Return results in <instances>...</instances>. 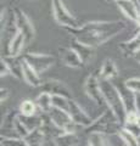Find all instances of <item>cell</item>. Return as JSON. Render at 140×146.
Instances as JSON below:
<instances>
[{"label": "cell", "mask_w": 140, "mask_h": 146, "mask_svg": "<svg viewBox=\"0 0 140 146\" xmlns=\"http://www.w3.org/2000/svg\"><path fill=\"white\" fill-rule=\"evenodd\" d=\"M107 1H111V3H117L118 0H107Z\"/></svg>", "instance_id": "74e56055"}, {"label": "cell", "mask_w": 140, "mask_h": 146, "mask_svg": "<svg viewBox=\"0 0 140 146\" xmlns=\"http://www.w3.org/2000/svg\"><path fill=\"white\" fill-rule=\"evenodd\" d=\"M125 29L123 21H93L78 28H66L77 42L98 48Z\"/></svg>", "instance_id": "6da1fadb"}, {"label": "cell", "mask_w": 140, "mask_h": 146, "mask_svg": "<svg viewBox=\"0 0 140 146\" xmlns=\"http://www.w3.org/2000/svg\"><path fill=\"white\" fill-rule=\"evenodd\" d=\"M34 101L37 104V107L40 113H49L52 108V95L49 93L42 91Z\"/></svg>", "instance_id": "44dd1931"}, {"label": "cell", "mask_w": 140, "mask_h": 146, "mask_svg": "<svg viewBox=\"0 0 140 146\" xmlns=\"http://www.w3.org/2000/svg\"><path fill=\"white\" fill-rule=\"evenodd\" d=\"M123 127L121 124L119 119L116 117V115L111 110L106 108L100 116L88 128H85V131L88 134L90 133H100L105 135H112V134H118L119 129Z\"/></svg>", "instance_id": "3957f363"}, {"label": "cell", "mask_w": 140, "mask_h": 146, "mask_svg": "<svg viewBox=\"0 0 140 146\" xmlns=\"http://www.w3.org/2000/svg\"><path fill=\"white\" fill-rule=\"evenodd\" d=\"M88 146H110L107 135L100 133H90L88 138Z\"/></svg>", "instance_id": "484cf974"}, {"label": "cell", "mask_w": 140, "mask_h": 146, "mask_svg": "<svg viewBox=\"0 0 140 146\" xmlns=\"http://www.w3.org/2000/svg\"><path fill=\"white\" fill-rule=\"evenodd\" d=\"M84 93L98 106H106L100 88V77L96 73H92L87 77L84 82Z\"/></svg>", "instance_id": "8992f818"}, {"label": "cell", "mask_w": 140, "mask_h": 146, "mask_svg": "<svg viewBox=\"0 0 140 146\" xmlns=\"http://www.w3.org/2000/svg\"><path fill=\"white\" fill-rule=\"evenodd\" d=\"M68 115L71 117V119L76 124L80 125L82 128H84V129H85V128H88L94 122L92 119V117H90L88 113L85 112V110L73 99H70Z\"/></svg>", "instance_id": "52a82bcc"}, {"label": "cell", "mask_w": 140, "mask_h": 146, "mask_svg": "<svg viewBox=\"0 0 140 146\" xmlns=\"http://www.w3.org/2000/svg\"><path fill=\"white\" fill-rule=\"evenodd\" d=\"M117 76H118V68H117L116 62L113 60H111V58H106L101 66L100 73H99L100 79L112 80Z\"/></svg>", "instance_id": "ac0fdd59"}, {"label": "cell", "mask_w": 140, "mask_h": 146, "mask_svg": "<svg viewBox=\"0 0 140 146\" xmlns=\"http://www.w3.org/2000/svg\"><path fill=\"white\" fill-rule=\"evenodd\" d=\"M0 146H28L27 141L22 138L16 139H1V144Z\"/></svg>", "instance_id": "83f0119b"}, {"label": "cell", "mask_w": 140, "mask_h": 146, "mask_svg": "<svg viewBox=\"0 0 140 146\" xmlns=\"http://www.w3.org/2000/svg\"><path fill=\"white\" fill-rule=\"evenodd\" d=\"M51 9L52 15L55 18L56 23L60 25L64 28H78L82 25L78 22V20L67 10L62 0H51Z\"/></svg>", "instance_id": "277c9868"}, {"label": "cell", "mask_w": 140, "mask_h": 146, "mask_svg": "<svg viewBox=\"0 0 140 146\" xmlns=\"http://www.w3.org/2000/svg\"><path fill=\"white\" fill-rule=\"evenodd\" d=\"M26 63L33 68V70L42 74L45 71H48L54 63H55V57L48 54H33V52H27L22 55Z\"/></svg>", "instance_id": "5b68a950"}, {"label": "cell", "mask_w": 140, "mask_h": 146, "mask_svg": "<svg viewBox=\"0 0 140 146\" xmlns=\"http://www.w3.org/2000/svg\"><path fill=\"white\" fill-rule=\"evenodd\" d=\"M71 46L76 50V52L78 54V56L80 57V60L83 61L84 65H87V63H89L92 61L94 55H95V48H92V46H89V45L82 44L74 39H73V42H72Z\"/></svg>", "instance_id": "2e32d148"}, {"label": "cell", "mask_w": 140, "mask_h": 146, "mask_svg": "<svg viewBox=\"0 0 140 146\" xmlns=\"http://www.w3.org/2000/svg\"><path fill=\"white\" fill-rule=\"evenodd\" d=\"M118 10L123 13V15L128 18V20L137 22L138 16L140 13V7L135 0H118L115 3Z\"/></svg>", "instance_id": "8fae6325"}, {"label": "cell", "mask_w": 140, "mask_h": 146, "mask_svg": "<svg viewBox=\"0 0 140 146\" xmlns=\"http://www.w3.org/2000/svg\"><path fill=\"white\" fill-rule=\"evenodd\" d=\"M19 119L31 133V131L37 130V129H40V128H42V124H43V113H40V115L35 113V115H33V116H25V115H21V113H20V115H19Z\"/></svg>", "instance_id": "d6986e66"}, {"label": "cell", "mask_w": 140, "mask_h": 146, "mask_svg": "<svg viewBox=\"0 0 140 146\" xmlns=\"http://www.w3.org/2000/svg\"><path fill=\"white\" fill-rule=\"evenodd\" d=\"M13 10H15V18H16L17 29L25 35L26 42H27V44H28V43L32 42V40L34 39V36H35L34 27H33L32 22L29 21V18L27 17V15L23 11L20 10V9H17V7L13 9Z\"/></svg>", "instance_id": "ba28073f"}, {"label": "cell", "mask_w": 140, "mask_h": 146, "mask_svg": "<svg viewBox=\"0 0 140 146\" xmlns=\"http://www.w3.org/2000/svg\"><path fill=\"white\" fill-rule=\"evenodd\" d=\"M19 111L21 115H25V116H33L37 113V111H39L38 107H37V104L35 101H32V100H23L21 102L20 107H19Z\"/></svg>", "instance_id": "d4e9b609"}, {"label": "cell", "mask_w": 140, "mask_h": 146, "mask_svg": "<svg viewBox=\"0 0 140 146\" xmlns=\"http://www.w3.org/2000/svg\"><path fill=\"white\" fill-rule=\"evenodd\" d=\"M10 68V74L16 79H23V57L21 56H4Z\"/></svg>", "instance_id": "5bb4252c"}, {"label": "cell", "mask_w": 140, "mask_h": 146, "mask_svg": "<svg viewBox=\"0 0 140 146\" xmlns=\"http://www.w3.org/2000/svg\"><path fill=\"white\" fill-rule=\"evenodd\" d=\"M137 124L140 127V116H138V119H137Z\"/></svg>", "instance_id": "8d00e7d4"}, {"label": "cell", "mask_w": 140, "mask_h": 146, "mask_svg": "<svg viewBox=\"0 0 140 146\" xmlns=\"http://www.w3.org/2000/svg\"><path fill=\"white\" fill-rule=\"evenodd\" d=\"M122 146H128V145H125V144H123V145H122Z\"/></svg>", "instance_id": "ab89813d"}, {"label": "cell", "mask_w": 140, "mask_h": 146, "mask_svg": "<svg viewBox=\"0 0 140 146\" xmlns=\"http://www.w3.org/2000/svg\"><path fill=\"white\" fill-rule=\"evenodd\" d=\"M54 140L56 146H77L79 144V138L77 133H65Z\"/></svg>", "instance_id": "7402d4cb"}, {"label": "cell", "mask_w": 140, "mask_h": 146, "mask_svg": "<svg viewBox=\"0 0 140 146\" xmlns=\"http://www.w3.org/2000/svg\"><path fill=\"white\" fill-rule=\"evenodd\" d=\"M15 130H16V133L19 134L20 138H22V139H26V138H27V135L29 134L28 129H27V128L20 122L19 117H17V119H16V122H15Z\"/></svg>", "instance_id": "f546056e"}, {"label": "cell", "mask_w": 140, "mask_h": 146, "mask_svg": "<svg viewBox=\"0 0 140 146\" xmlns=\"http://www.w3.org/2000/svg\"><path fill=\"white\" fill-rule=\"evenodd\" d=\"M133 58H134V60H135V61H138V62L140 63V50H139V51H138L137 54H135V55H134V56H133Z\"/></svg>", "instance_id": "e575fe53"}, {"label": "cell", "mask_w": 140, "mask_h": 146, "mask_svg": "<svg viewBox=\"0 0 140 146\" xmlns=\"http://www.w3.org/2000/svg\"><path fill=\"white\" fill-rule=\"evenodd\" d=\"M58 57H60L61 62L65 66L71 67V68H80L84 66L83 61L80 60L78 54L76 52V50L72 46H61L58 48Z\"/></svg>", "instance_id": "30bf717a"}, {"label": "cell", "mask_w": 140, "mask_h": 146, "mask_svg": "<svg viewBox=\"0 0 140 146\" xmlns=\"http://www.w3.org/2000/svg\"><path fill=\"white\" fill-rule=\"evenodd\" d=\"M6 74H10V68H9V65L4 56H1V58H0V76L5 77Z\"/></svg>", "instance_id": "1f68e13d"}, {"label": "cell", "mask_w": 140, "mask_h": 146, "mask_svg": "<svg viewBox=\"0 0 140 146\" xmlns=\"http://www.w3.org/2000/svg\"><path fill=\"white\" fill-rule=\"evenodd\" d=\"M9 96H10V93H9V90L6 88H1V89H0V101L5 102Z\"/></svg>", "instance_id": "d6a6232c"}, {"label": "cell", "mask_w": 140, "mask_h": 146, "mask_svg": "<svg viewBox=\"0 0 140 146\" xmlns=\"http://www.w3.org/2000/svg\"><path fill=\"white\" fill-rule=\"evenodd\" d=\"M23 80L28 85L38 88L42 85V80H40V74H38L28 63H26L23 60Z\"/></svg>", "instance_id": "ffe728a7"}, {"label": "cell", "mask_w": 140, "mask_h": 146, "mask_svg": "<svg viewBox=\"0 0 140 146\" xmlns=\"http://www.w3.org/2000/svg\"><path fill=\"white\" fill-rule=\"evenodd\" d=\"M123 127L127 130H129L132 134H134L135 136H140V127L137 124V122H130V123H124Z\"/></svg>", "instance_id": "4dcf8cb0"}, {"label": "cell", "mask_w": 140, "mask_h": 146, "mask_svg": "<svg viewBox=\"0 0 140 146\" xmlns=\"http://www.w3.org/2000/svg\"><path fill=\"white\" fill-rule=\"evenodd\" d=\"M45 139H46V136L44 135L42 129H37L31 131L25 140L27 141L28 146H43Z\"/></svg>", "instance_id": "603a6c76"}, {"label": "cell", "mask_w": 140, "mask_h": 146, "mask_svg": "<svg viewBox=\"0 0 140 146\" xmlns=\"http://www.w3.org/2000/svg\"><path fill=\"white\" fill-rule=\"evenodd\" d=\"M119 136V139L122 140V143L128 145V146H138L139 144V140H138V136H135L134 134H132L129 130H127L124 127H122L118 134H117Z\"/></svg>", "instance_id": "cb8c5ba5"}, {"label": "cell", "mask_w": 140, "mask_h": 146, "mask_svg": "<svg viewBox=\"0 0 140 146\" xmlns=\"http://www.w3.org/2000/svg\"><path fill=\"white\" fill-rule=\"evenodd\" d=\"M138 140H139V144H138V146H140V136L138 138Z\"/></svg>", "instance_id": "f35d334b"}, {"label": "cell", "mask_w": 140, "mask_h": 146, "mask_svg": "<svg viewBox=\"0 0 140 146\" xmlns=\"http://www.w3.org/2000/svg\"><path fill=\"white\" fill-rule=\"evenodd\" d=\"M135 23H137V26H138L139 28H140V13H139V16H138V20H137V22H135Z\"/></svg>", "instance_id": "d590c367"}, {"label": "cell", "mask_w": 140, "mask_h": 146, "mask_svg": "<svg viewBox=\"0 0 140 146\" xmlns=\"http://www.w3.org/2000/svg\"><path fill=\"white\" fill-rule=\"evenodd\" d=\"M125 86H127L128 89H130L132 91H134L135 94L140 93V78H137V77H134V78H129L124 82Z\"/></svg>", "instance_id": "f1b7e54d"}, {"label": "cell", "mask_w": 140, "mask_h": 146, "mask_svg": "<svg viewBox=\"0 0 140 146\" xmlns=\"http://www.w3.org/2000/svg\"><path fill=\"white\" fill-rule=\"evenodd\" d=\"M116 86L119 91L122 100H123V104H124L125 110H127V113L137 112L135 111V98H137V94L130 89H128L124 83H121L119 85H116Z\"/></svg>", "instance_id": "4fadbf2b"}, {"label": "cell", "mask_w": 140, "mask_h": 146, "mask_svg": "<svg viewBox=\"0 0 140 146\" xmlns=\"http://www.w3.org/2000/svg\"><path fill=\"white\" fill-rule=\"evenodd\" d=\"M100 88L106 107L115 113L116 117L119 119L121 124L123 125L125 122V117H127V110L124 107L123 100L121 98V94L116 84H113L111 80L100 79Z\"/></svg>", "instance_id": "7a4b0ae2"}, {"label": "cell", "mask_w": 140, "mask_h": 146, "mask_svg": "<svg viewBox=\"0 0 140 146\" xmlns=\"http://www.w3.org/2000/svg\"><path fill=\"white\" fill-rule=\"evenodd\" d=\"M52 107L64 110V111L68 112V107H70V99H67L65 96H58L55 95L52 96Z\"/></svg>", "instance_id": "4316f807"}, {"label": "cell", "mask_w": 140, "mask_h": 146, "mask_svg": "<svg viewBox=\"0 0 140 146\" xmlns=\"http://www.w3.org/2000/svg\"><path fill=\"white\" fill-rule=\"evenodd\" d=\"M26 44H27V42H26L25 35L22 34L21 32H19V33L12 38L10 44H9L6 55H4V56H20Z\"/></svg>", "instance_id": "e0dca14e"}, {"label": "cell", "mask_w": 140, "mask_h": 146, "mask_svg": "<svg viewBox=\"0 0 140 146\" xmlns=\"http://www.w3.org/2000/svg\"><path fill=\"white\" fill-rule=\"evenodd\" d=\"M40 89H42V91L51 94L52 96L58 95V96H65L67 99H73L72 98V90L64 82L57 79H48L43 82L42 85H40Z\"/></svg>", "instance_id": "9c48e42d"}, {"label": "cell", "mask_w": 140, "mask_h": 146, "mask_svg": "<svg viewBox=\"0 0 140 146\" xmlns=\"http://www.w3.org/2000/svg\"><path fill=\"white\" fill-rule=\"evenodd\" d=\"M135 111L140 116V93H138L137 98H135Z\"/></svg>", "instance_id": "836d02e7"}, {"label": "cell", "mask_w": 140, "mask_h": 146, "mask_svg": "<svg viewBox=\"0 0 140 146\" xmlns=\"http://www.w3.org/2000/svg\"><path fill=\"white\" fill-rule=\"evenodd\" d=\"M119 49H121V51L125 55V56L133 57L134 55L140 50V29L130 39L125 40V42H123V43H121Z\"/></svg>", "instance_id": "9a60e30c"}, {"label": "cell", "mask_w": 140, "mask_h": 146, "mask_svg": "<svg viewBox=\"0 0 140 146\" xmlns=\"http://www.w3.org/2000/svg\"><path fill=\"white\" fill-rule=\"evenodd\" d=\"M42 131L48 139H56L60 135L65 134L66 131L64 129H61L58 125H56L55 123L51 121V118L49 117L48 113H43V124H42Z\"/></svg>", "instance_id": "7c38bea8"}]
</instances>
